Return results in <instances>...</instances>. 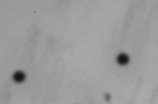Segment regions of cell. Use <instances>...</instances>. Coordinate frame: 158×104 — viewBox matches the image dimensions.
Masks as SVG:
<instances>
[{
  "label": "cell",
  "instance_id": "6da1fadb",
  "mask_svg": "<svg viewBox=\"0 0 158 104\" xmlns=\"http://www.w3.org/2000/svg\"><path fill=\"white\" fill-rule=\"evenodd\" d=\"M116 59H118V63L120 65H127L130 61V57L127 53H120Z\"/></svg>",
  "mask_w": 158,
  "mask_h": 104
},
{
  "label": "cell",
  "instance_id": "7a4b0ae2",
  "mask_svg": "<svg viewBox=\"0 0 158 104\" xmlns=\"http://www.w3.org/2000/svg\"><path fill=\"white\" fill-rule=\"evenodd\" d=\"M13 79H14V81H16V82H22V81H25V79H26V74L22 71H16L14 74H13Z\"/></svg>",
  "mask_w": 158,
  "mask_h": 104
}]
</instances>
